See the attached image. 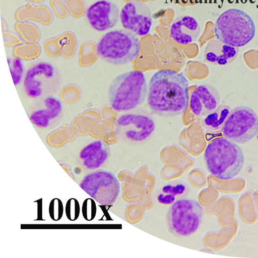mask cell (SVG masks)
Here are the masks:
<instances>
[{"mask_svg":"<svg viewBox=\"0 0 258 258\" xmlns=\"http://www.w3.org/2000/svg\"><path fill=\"white\" fill-rule=\"evenodd\" d=\"M9 66L14 85L17 86L22 81L25 67L22 60L18 57L8 58Z\"/></svg>","mask_w":258,"mask_h":258,"instance_id":"obj_21","label":"cell"},{"mask_svg":"<svg viewBox=\"0 0 258 258\" xmlns=\"http://www.w3.org/2000/svg\"><path fill=\"white\" fill-rule=\"evenodd\" d=\"M203 214V208L197 201L179 200L172 205L168 212V229L177 236H189L199 228Z\"/></svg>","mask_w":258,"mask_h":258,"instance_id":"obj_7","label":"cell"},{"mask_svg":"<svg viewBox=\"0 0 258 258\" xmlns=\"http://www.w3.org/2000/svg\"><path fill=\"white\" fill-rule=\"evenodd\" d=\"M3 34L5 44L11 45L19 44L20 39L16 35L8 32H3Z\"/></svg>","mask_w":258,"mask_h":258,"instance_id":"obj_29","label":"cell"},{"mask_svg":"<svg viewBox=\"0 0 258 258\" xmlns=\"http://www.w3.org/2000/svg\"><path fill=\"white\" fill-rule=\"evenodd\" d=\"M25 2L33 4L39 5L44 2V0H25Z\"/></svg>","mask_w":258,"mask_h":258,"instance_id":"obj_31","label":"cell"},{"mask_svg":"<svg viewBox=\"0 0 258 258\" xmlns=\"http://www.w3.org/2000/svg\"><path fill=\"white\" fill-rule=\"evenodd\" d=\"M205 160L210 173L219 179L234 178L241 171L245 157L241 147L226 138L213 140L205 149Z\"/></svg>","mask_w":258,"mask_h":258,"instance_id":"obj_2","label":"cell"},{"mask_svg":"<svg viewBox=\"0 0 258 258\" xmlns=\"http://www.w3.org/2000/svg\"><path fill=\"white\" fill-rule=\"evenodd\" d=\"M2 28H3V31L5 32L6 28H5V27H6L3 21L2 22Z\"/></svg>","mask_w":258,"mask_h":258,"instance_id":"obj_32","label":"cell"},{"mask_svg":"<svg viewBox=\"0 0 258 258\" xmlns=\"http://www.w3.org/2000/svg\"><path fill=\"white\" fill-rule=\"evenodd\" d=\"M80 186L96 202L102 206H112L120 192V184L110 172L98 170L85 176Z\"/></svg>","mask_w":258,"mask_h":258,"instance_id":"obj_10","label":"cell"},{"mask_svg":"<svg viewBox=\"0 0 258 258\" xmlns=\"http://www.w3.org/2000/svg\"><path fill=\"white\" fill-rule=\"evenodd\" d=\"M37 203V219L36 220H43L42 219V199L39 200Z\"/></svg>","mask_w":258,"mask_h":258,"instance_id":"obj_30","label":"cell"},{"mask_svg":"<svg viewBox=\"0 0 258 258\" xmlns=\"http://www.w3.org/2000/svg\"><path fill=\"white\" fill-rule=\"evenodd\" d=\"M62 111L61 101L51 96L38 99L30 106L28 115L31 122L37 127L48 129L59 123Z\"/></svg>","mask_w":258,"mask_h":258,"instance_id":"obj_11","label":"cell"},{"mask_svg":"<svg viewBox=\"0 0 258 258\" xmlns=\"http://www.w3.org/2000/svg\"><path fill=\"white\" fill-rule=\"evenodd\" d=\"M37 9L40 16V24L45 26L50 25L52 23L53 16L49 9L42 5L37 6Z\"/></svg>","mask_w":258,"mask_h":258,"instance_id":"obj_28","label":"cell"},{"mask_svg":"<svg viewBox=\"0 0 258 258\" xmlns=\"http://www.w3.org/2000/svg\"><path fill=\"white\" fill-rule=\"evenodd\" d=\"M110 154L109 145L102 140H96L82 149L80 158L86 168L93 170L102 166L108 159Z\"/></svg>","mask_w":258,"mask_h":258,"instance_id":"obj_17","label":"cell"},{"mask_svg":"<svg viewBox=\"0 0 258 258\" xmlns=\"http://www.w3.org/2000/svg\"><path fill=\"white\" fill-rule=\"evenodd\" d=\"M63 206L59 199H53L49 204V213L50 218L54 221L60 220L63 216Z\"/></svg>","mask_w":258,"mask_h":258,"instance_id":"obj_26","label":"cell"},{"mask_svg":"<svg viewBox=\"0 0 258 258\" xmlns=\"http://www.w3.org/2000/svg\"><path fill=\"white\" fill-rule=\"evenodd\" d=\"M97 54L104 61L115 66L133 61L140 52L137 35L125 29L106 33L96 46Z\"/></svg>","mask_w":258,"mask_h":258,"instance_id":"obj_5","label":"cell"},{"mask_svg":"<svg viewBox=\"0 0 258 258\" xmlns=\"http://www.w3.org/2000/svg\"><path fill=\"white\" fill-rule=\"evenodd\" d=\"M256 139L258 141V132L257 133V135H256Z\"/></svg>","mask_w":258,"mask_h":258,"instance_id":"obj_33","label":"cell"},{"mask_svg":"<svg viewBox=\"0 0 258 258\" xmlns=\"http://www.w3.org/2000/svg\"><path fill=\"white\" fill-rule=\"evenodd\" d=\"M59 72L51 63L40 61L35 62L28 69L24 78V89L26 95L39 99L53 96L59 90Z\"/></svg>","mask_w":258,"mask_h":258,"instance_id":"obj_6","label":"cell"},{"mask_svg":"<svg viewBox=\"0 0 258 258\" xmlns=\"http://www.w3.org/2000/svg\"><path fill=\"white\" fill-rule=\"evenodd\" d=\"M64 4L72 17L78 19L84 16L85 5L83 0H66Z\"/></svg>","mask_w":258,"mask_h":258,"instance_id":"obj_22","label":"cell"},{"mask_svg":"<svg viewBox=\"0 0 258 258\" xmlns=\"http://www.w3.org/2000/svg\"><path fill=\"white\" fill-rule=\"evenodd\" d=\"M255 32L251 18L237 9H230L224 12L214 26V34L217 39L237 48L248 44L253 38Z\"/></svg>","mask_w":258,"mask_h":258,"instance_id":"obj_4","label":"cell"},{"mask_svg":"<svg viewBox=\"0 0 258 258\" xmlns=\"http://www.w3.org/2000/svg\"><path fill=\"white\" fill-rule=\"evenodd\" d=\"M231 110L227 105H220L203 120V124L209 131L217 132L221 130L227 119Z\"/></svg>","mask_w":258,"mask_h":258,"instance_id":"obj_18","label":"cell"},{"mask_svg":"<svg viewBox=\"0 0 258 258\" xmlns=\"http://www.w3.org/2000/svg\"><path fill=\"white\" fill-rule=\"evenodd\" d=\"M121 23L124 29L139 36L148 34L151 30L153 18L151 10L139 1L126 4L120 14Z\"/></svg>","mask_w":258,"mask_h":258,"instance_id":"obj_12","label":"cell"},{"mask_svg":"<svg viewBox=\"0 0 258 258\" xmlns=\"http://www.w3.org/2000/svg\"><path fill=\"white\" fill-rule=\"evenodd\" d=\"M239 49L228 45L218 39L210 40L204 52V58L207 62L219 67L228 66L239 54Z\"/></svg>","mask_w":258,"mask_h":258,"instance_id":"obj_16","label":"cell"},{"mask_svg":"<svg viewBox=\"0 0 258 258\" xmlns=\"http://www.w3.org/2000/svg\"><path fill=\"white\" fill-rule=\"evenodd\" d=\"M156 122L149 113L142 110L127 112L119 116L115 124L116 137L126 142L140 143L151 137Z\"/></svg>","mask_w":258,"mask_h":258,"instance_id":"obj_8","label":"cell"},{"mask_svg":"<svg viewBox=\"0 0 258 258\" xmlns=\"http://www.w3.org/2000/svg\"><path fill=\"white\" fill-rule=\"evenodd\" d=\"M222 132L227 139L238 144L252 140L258 132V116L248 106H239L232 109Z\"/></svg>","mask_w":258,"mask_h":258,"instance_id":"obj_9","label":"cell"},{"mask_svg":"<svg viewBox=\"0 0 258 258\" xmlns=\"http://www.w3.org/2000/svg\"><path fill=\"white\" fill-rule=\"evenodd\" d=\"M50 6L56 18L64 19L68 17L69 13L62 0H50Z\"/></svg>","mask_w":258,"mask_h":258,"instance_id":"obj_27","label":"cell"},{"mask_svg":"<svg viewBox=\"0 0 258 258\" xmlns=\"http://www.w3.org/2000/svg\"><path fill=\"white\" fill-rule=\"evenodd\" d=\"M80 206L76 199H70L66 204V213L68 219L71 221H76L80 216Z\"/></svg>","mask_w":258,"mask_h":258,"instance_id":"obj_25","label":"cell"},{"mask_svg":"<svg viewBox=\"0 0 258 258\" xmlns=\"http://www.w3.org/2000/svg\"><path fill=\"white\" fill-rule=\"evenodd\" d=\"M97 206L95 201L93 199H86L82 207V216L84 219L87 221H93L97 214Z\"/></svg>","mask_w":258,"mask_h":258,"instance_id":"obj_24","label":"cell"},{"mask_svg":"<svg viewBox=\"0 0 258 258\" xmlns=\"http://www.w3.org/2000/svg\"><path fill=\"white\" fill-rule=\"evenodd\" d=\"M188 81L182 73L170 70L156 73L150 79L149 108L155 114L171 117L183 114L189 102Z\"/></svg>","mask_w":258,"mask_h":258,"instance_id":"obj_1","label":"cell"},{"mask_svg":"<svg viewBox=\"0 0 258 258\" xmlns=\"http://www.w3.org/2000/svg\"><path fill=\"white\" fill-rule=\"evenodd\" d=\"M200 33L201 28L198 21L187 15L175 19L170 29V38L181 45L195 42L200 37Z\"/></svg>","mask_w":258,"mask_h":258,"instance_id":"obj_15","label":"cell"},{"mask_svg":"<svg viewBox=\"0 0 258 258\" xmlns=\"http://www.w3.org/2000/svg\"><path fill=\"white\" fill-rule=\"evenodd\" d=\"M119 10L113 3L101 0L87 10V17L90 26L95 30L103 32L114 28L119 17Z\"/></svg>","mask_w":258,"mask_h":258,"instance_id":"obj_13","label":"cell"},{"mask_svg":"<svg viewBox=\"0 0 258 258\" xmlns=\"http://www.w3.org/2000/svg\"><path fill=\"white\" fill-rule=\"evenodd\" d=\"M15 18L17 22H34L40 23V18L37 9L33 5L29 3L19 8L16 12Z\"/></svg>","mask_w":258,"mask_h":258,"instance_id":"obj_20","label":"cell"},{"mask_svg":"<svg viewBox=\"0 0 258 258\" xmlns=\"http://www.w3.org/2000/svg\"><path fill=\"white\" fill-rule=\"evenodd\" d=\"M221 97L218 91L212 86H199L191 93L189 99L191 113L197 117H206L220 106Z\"/></svg>","mask_w":258,"mask_h":258,"instance_id":"obj_14","label":"cell"},{"mask_svg":"<svg viewBox=\"0 0 258 258\" xmlns=\"http://www.w3.org/2000/svg\"><path fill=\"white\" fill-rule=\"evenodd\" d=\"M16 32L24 41L34 43L40 38V32L31 22H17L14 26Z\"/></svg>","mask_w":258,"mask_h":258,"instance_id":"obj_19","label":"cell"},{"mask_svg":"<svg viewBox=\"0 0 258 258\" xmlns=\"http://www.w3.org/2000/svg\"><path fill=\"white\" fill-rule=\"evenodd\" d=\"M148 94L144 74L132 71L115 77L109 86L108 97L112 108L118 112L132 111L142 105Z\"/></svg>","mask_w":258,"mask_h":258,"instance_id":"obj_3","label":"cell"},{"mask_svg":"<svg viewBox=\"0 0 258 258\" xmlns=\"http://www.w3.org/2000/svg\"><path fill=\"white\" fill-rule=\"evenodd\" d=\"M59 45L62 50L66 53L74 50L76 45L75 35L71 32L62 33L57 37Z\"/></svg>","mask_w":258,"mask_h":258,"instance_id":"obj_23","label":"cell"}]
</instances>
